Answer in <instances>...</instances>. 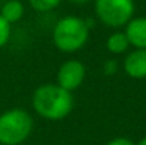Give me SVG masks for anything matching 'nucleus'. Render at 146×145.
Segmentation results:
<instances>
[{
    "instance_id": "obj_1",
    "label": "nucleus",
    "mask_w": 146,
    "mask_h": 145,
    "mask_svg": "<svg viewBox=\"0 0 146 145\" xmlns=\"http://www.w3.org/2000/svg\"><path fill=\"white\" fill-rule=\"evenodd\" d=\"M34 111L50 121H60L68 117L74 108L72 93L58 84H43L37 87L31 97Z\"/></svg>"
},
{
    "instance_id": "obj_2",
    "label": "nucleus",
    "mask_w": 146,
    "mask_h": 145,
    "mask_svg": "<svg viewBox=\"0 0 146 145\" xmlns=\"http://www.w3.org/2000/svg\"><path fill=\"white\" fill-rule=\"evenodd\" d=\"M90 39V29L85 20L77 16L60 19L52 30L54 46L62 53H75L84 47Z\"/></svg>"
},
{
    "instance_id": "obj_3",
    "label": "nucleus",
    "mask_w": 146,
    "mask_h": 145,
    "mask_svg": "<svg viewBox=\"0 0 146 145\" xmlns=\"http://www.w3.org/2000/svg\"><path fill=\"white\" fill-rule=\"evenodd\" d=\"M33 131V118L23 108H11L0 114V144L21 145Z\"/></svg>"
},
{
    "instance_id": "obj_4",
    "label": "nucleus",
    "mask_w": 146,
    "mask_h": 145,
    "mask_svg": "<svg viewBox=\"0 0 146 145\" xmlns=\"http://www.w3.org/2000/svg\"><path fill=\"white\" fill-rule=\"evenodd\" d=\"M135 13L133 0H95V14L108 27L126 26Z\"/></svg>"
},
{
    "instance_id": "obj_5",
    "label": "nucleus",
    "mask_w": 146,
    "mask_h": 145,
    "mask_svg": "<svg viewBox=\"0 0 146 145\" xmlns=\"http://www.w3.org/2000/svg\"><path fill=\"white\" fill-rule=\"evenodd\" d=\"M87 76V68L84 65V63H81L80 60H68L64 61L57 73V84L72 93L75 91L78 87H81V84L84 83Z\"/></svg>"
},
{
    "instance_id": "obj_6",
    "label": "nucleus",
    "mask_w": 146,
    "mask_h": 145,
    "mask_svg": "<svg viewBox=\"0 0 146 145\" xmlns=\"http://www.w3.org/2000/svg\"><path fill=\"white\" fill-rule=\"evenodd\" d=\"M126 76L135 80L146 78V50H133L123 60Z\"/></svg>"
},
{
    "instance_id": "obj_7",
    "label": "nucleus",
    "mask_w": 146,
    "mask_h": 145,
    "mask_svg": "<svg viewBox=\"0 0 146 145\" xmlns=\"http://www.w3.org/2000/svg\"><path fill=\"white\" fill-rule=\"evenodd\" d=\"M131 46L136 50H146V17H135L126 24L123 31Z\"/></svg>"
},
{
    "instance_id": "obj_8",
    "label": "nucleus",
    "mask_w": 146,
    "mask_h": 145,
    "mask_svg": "<svg viewBox=\"0 0 146 145\" xmlns=\"http://www.w3.org/2000/svg\"><path fill=\"white\" fill-rule=\"evenodd\" d=\"M24 14V6L20 0H9L3 4L1 7V11H0V16L9 23H16L19 21Z\"/></svg>"
},
{
    "instance_id": "obj_9",
    "label": "nucleus",
    "mask_w": 146,
    "mask_h": 145,
    "mask_svg": "<svg viewBox=\"0 0 146 145\" xmlns=\"http://www.w3.org/2000/svg\"><path fill=\"white\" fill-rule=\"evenodd\" d=\"M106 50L112 54H122L125 53L128 48H129V41H128V37L125 33L122 31H115L112 33L108 39H106Z\"/></svg>"
},
{
    "instance_id": "obj_10",
    "label": "nucleus",
    "mask_w": 146,
    "mask_h": 145,
    "mask_svg": "<svg viewBox=\"0 0 146 145\" xmlns=\"http://www.w3.org/2000/svg\"><path fill=\"white\" fill-rule=\"evenodd\" d=\"M62 0H29L30 6L37 11H50L55 9Z\"/></svg>"
},
{
    "instance_id": "obj_11",
    "label": "nucleus",
    "mask_w": 146,
    "mask_h": 145,
    "mask_svg": "<svg viewBox=\"0 0 146 145\" xmlns=\"http://www.w3.org/2000/svg\"><path fill=\"white\" fill-rule=\"evenodd\" d=\"M10 39V24L0 16V48L4 47Z\"/></svg>"
},
{
    "instance_id": "obj_12",
    "label": "nucleus",
    "mask_w": 146,
    "mask_h": 145,
    "mask_svg": "<svg viewBox=\"0 0 146 145\" xmlns=\"http://www.w3.org/2000/svg\"><path fill=\"white\" fill-rule=\"evenodd\" d=\"M118 63L116 60H106L105 64H104V73L105 76H113L116 71H118Z\"/></svg>"
},
{
    "instance_id": "obj_13",
    "label": "nucleus",
    "mask_w": 146,
    "mask_h": 145,
    "mask_svg": "<svg viewBox=\"0 0 146 145\" xmlns=\"http://www.w3.org/2000/svg\"><path fill=\"white\" fill-rule=\"evenodd\" d=\"M106 145H135L133 141H131L129 138H125V137H118V138H113Z\"/></svg>"
},
{
    "instance_id": "obj_14",
    "label": "nucleus",
    "mask_w": 146,
    "mask_h": 145,
    "mask_svg": "<svg viewBox=\"0 0 146 145\" xmlns=\"http://www.w3.org/2000/svg\"><path fill=\"white\" fill-rule=\"evenodd\" d=\"M71 3H74V4H80V6H82V4H85L88 0H70Z\"/></svg>"
},
{
    "instance_id": "obj_15",
    "label": "nucleus",
    "mask_w": 146,
    "mask_h": 145,
    "mask_svg": "<svg viewBox=\"0 0 146 145\" xmlns=\"http://www.w3.org/2000/svg\"><path fill=\"white\" fill-rule=\"evenodd\" d=\"M135 145H146V137H145V138H142L138 144H135Z\"/></svg>"
}]
</instances>
